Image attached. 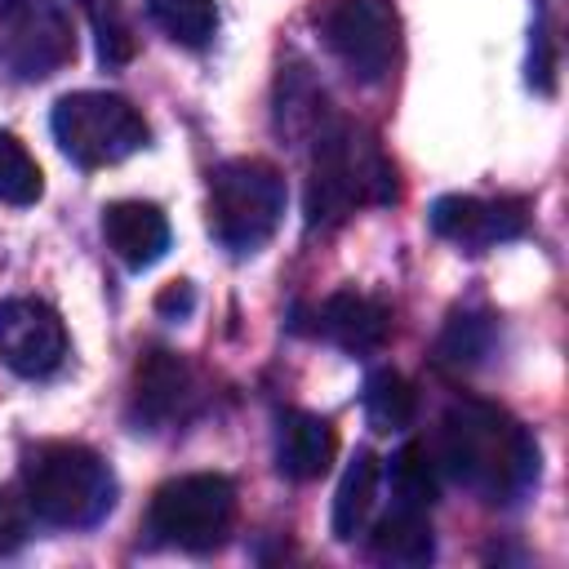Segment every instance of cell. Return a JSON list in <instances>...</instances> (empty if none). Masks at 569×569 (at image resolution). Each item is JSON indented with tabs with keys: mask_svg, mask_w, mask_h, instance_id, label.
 I'll return each mask as SVG.
<instances>
[{
	"mask_svg": "<svg viewBox=\"0 0 569 569\" xmlns=\"http://www.w3.org/2000/svg\"><path fill=\"white\" fill-rule=\"evenodd\" d=\"M191 302H196L191 284H187V280H173V284L156 298V311H178V316H187V311H191Z\"/></svg>",
	"mask_w": 569,
	"mask_h": 569,
	"instance_id": "obj_26",
	"label": "cell"
},
{
	"mask_svg": "<svg viewBox=\"0 0 569 569\" xmlns=\"http://www.w3.org/2000/svg\"><path fill=\"white\" fill-rule=\"evenodd\" d=\"M147 13L182 49H204L218 31V4L213 0H147Z\"/></svg>",
	"mask_w": 569,
	"mask_h": 569,
	"instance_id": "obj_20",
	"label": "cell"
},
{
	"mask_svg": "<svg viewBox=\"0 0 569 569\" xmlns=\"http://www.w3.org/2000/svg\"><path fill=\"white\" fill-rule=\"evenodd\" d=\"M316 320H320L316 329L351 356H369L391 338V307L382 298H369V293H356V289L329 293L320 302Z\"/></svg>",
	"mask_w": 569,
	"mask_h": 569,
	"instance_id": "obj_12",
	"label": "cell"
},
{
	"mask_svg": "<svg viewBox=\"0 0 569 569\" xmlns=\"http://www.w3.org/2000/svg\"><path fill=\"white\" fill-rule=\"evenodd\" d=\"M485 351V320L476 316H453L445 338H440V360H476Z\"/></svg>",
	"mask_w": 569,
	"mask_h": 569,
	"instance_id": "obj_23",
	"label": "cell"
},
{
	"mask_svg": "<svg viewBox=\"0 0 569 569\" xmlns=\"http://www.w3.org/2000/svg\"><path fill=\"white\" fill-rule=\"evenodd\" d=\"M102 236L124 267L142 271L169 249V218L151 200H111L102 209Z\"/></svg>",
	"mask_w": 569,
	"mask_h": 569,
	"instance_id": "obj_14",
	"label": "cell"
},
{
	"mask_svg": "<svg viewBox=\"0 0 569 569\" xmlns=\"http://www.w3.org/2000/svg\"><path fill=\"white\" fill-rule=\"evenodd\" d=\"M284 178L276 164L240 156L209 173V231L231 253H258L284 218Z\"/></svg>",
	"mask_w": 569,
	"mask_h": 569,
	"instance_id": "obj_4",
	"label": "cell"
},
{
	"mask_svg": "<svg viewBox=\"0 0 569 569\" xmlns=\"http://www.w3.org/2000/svg\"><path fill=\"white\" fill-rule=\"evenodd\" d=\"M400 173L391 156L351 120H329L316 133V160L307 178V227H338L360 204H396Z\"/></svg>",
	"mask_w": 569,
	"mask_h": 569,
	"instance_id": "obj_2",
	"label": "cell"
},
{
	"mask_svg": "<svg viewBox=\"0 0 569 569\" xmlns=\"http://www.w3.org/2000/svg\"><path fill=\"white\" fill-rule=\"evenodd\" d=\"M53 138L62 156L76 160L80 169H102V164H120L124 156L142 151L151 129L129 98L80 89L53 102Z\"/></svg>",
	"mask_w": 569,
	"mask_h": 569,
	"instance_id": "obj_5",
	"label": "cell"
},
{
	"mask_svg": "<svg viewBox=\"0 0 569 569\" xmlns=\"http://www.w3.org/2000/svg\"><path fill=\"white\" fill-rule=\"evenodd\" d=\"M27 502H18L9 489H0V556L18 551L27 542Z\"/></svg>",
	"mask_w": 569,
	"mask_h": 569,
	"instance_id": "obj_24",
	"label": "cell"
},
{
	"mask_svg": "<svg viewBox=\"0 0 569 569\" xmlns=\"http://www.w3.org/2000/svg\"><path fill=\"white\" fill-rule=\"evenodd\" d=\"M529 227V204L520 196H498V200H480V196H440L431 204V231L453 240L467 253H485L502 240L525 236Z\"/></svg>",
	"mask_w": 569,
	"mask_h": 569,
	"instance_id": "obj_10",
	"label": "cell"
},
{
	"mask_svg": "<svg viewBox=\"0 0 569 569\" xmlns=\"http://www.w3.org/2000/svg\"><path fill=\"white\" fill-rule=\"evenodd\" d=\"M276 129L298 138V133H320L325 124V89H316V80L307 76V67H289L280 71L276 84Z\"/></svg>",
	"mask_w": 569,
	"mask_h": 569,
	"instance_id": "obj_17",
	"label": "cell"
},
{
	"mask_svg": "<svg viewBox=\"0 0 569 569\" xmlns=\"http://www.w3.org/2000/svg\"><path fill=\"white\" fill-rule=\"evenodd\" d=\"M387 480H391V493H396L400 507L427 511L436 502V467H431V453L418 440H409V445L396 449Z\"/></svg>",
	"mask_w": 569,
	"mask_h": 569,
	"instance_id": "obj_21",
	"label": "cell"
},
{
	"mask_svg": "<svg viewBox=\"0 0 569 569\" xmlns=\"http://www.w3.org/2000/svg\"><path fill=\"white\" fill-rule=\"evenodd\" d=\"M413 382L396 369H373L365 378V418L373 431H405L413 422Z\"/></svg>",
	"mask_w": 569,
	"mask_h": 569,
	"instance_id": "obj_18",
	"label": "cell"
},
{
	"mask_svg": "<svg viewBox=\"0 0 569 569\" xmlns=\"http://www.w3.org/2000/svg\"><path fill=\"white\" fill-rule=\"evenodd\" d=\"M556 76V62H551V36H547V22H538L533 31V44H529V84L538 93H551V80Z\"/></svg>",
	"mask_w": 569,
	"mask_h": 569,
	"instance_id": "obj_25",
	"label": "cell"
},
{
	"mask_svg": "<svg viewBox=\"0 0 569 569\" xmlns=\"http://www.w3.org/2000/svg\"><path fill=\"white\" fill-rule=\"evenodd\" d=\"M231 525H236V485L218 471H191L164 480L147 507V529L182 551L222 547Z\"/></svg>",
	"mask_w": 569,
	"mask_h": 569,
	"instance_id": "obj_6",
	"label": "cell"
},
{
	"mask_svg": "<svg viewBox=\"0 0 569 569\" xmlns=\"http://www.w3.org/2000/svg\"><path fill=\"white\" fill-rule=\"evenodd\" d=\"M40 196H44L40 164L31 160V151L9 129H0V200H9V204H36Z\"/></svg>",
	"mask_w": 569,
	"mask_h": 569,
	"instance_id": "obj_22",
	"label": "cell"
},
{
	"mask_svg": "<svg viewBox=\"0 0 569 569\" xmlns=\"http://www.w3.org/2000/svg\"><path fill=\"white\" fill-rule=\"evenodd\" d=\"M369 556L378 565H427L436 556V538L427 525V511L413 507H396L391 516H382L369 533Z\"/></svg>",
	"mask_w": 569,
	"mask_h": 569,
	"instance_id": "obj_15",
	"label": "cell"
},
{
	"mask_svg": "<svg viewBox=\"0 0 569 569\" xmlns=\"http://www.w3.org/2000/svg\"><path fill=\"white\" fill-rule=\"evenodd\" d=\"M0 360L18 378H49L67 360V325L40 298L0 302Z\"/></svg>",
	"mask_w": 569,
	"mask_h": 569,
	"instance_id": "obj_9",
	"label": "cell"
},
{
	"mask_svg": "<svg viewBox=\"0 0 569 569\" xmlns=\"http://www.w3.org/2000/svg\"><path fill=\"white\" fill-rule=\"evenodd\" d=\"M373 493H378V458H373V449H356V458L347 462L338 493H333V538L338 542H351L356 533H365Z\"/></svg>",
	"mask_w": 569,
	"mask_h": 569,
	"instance_id": "obj_16",
	"label": "cell"
},
{
	"mask_svg": "<svg viewBox=\"0 0 569 569\" xmlns=\"http://www.w3.org/2000/svg\"><path fill=\"white\" fill-rule=\"evenodd\" d=\"M338 458V431L329 418L284 409L276 418V467L289 480H320Z\"/></svg>",
	"mask_w": 569,
	"mask_h": 569,
	"instance_id": "obj_13",
	"label": "cell"
},
{
	"mask_svg": "<svg viewBox=\"0 0 569 569\" xmlns=\"http://www.w3.org/2000/svg\"><path fill=\"white\" fill-rule=\"evenodd\" d=\"M440 467L480 502H520L538 485V440L489 400H453L440 418Z\"/></svg>",
	"mask_w": 569,
	"mask_h": 569,
	"instance_id": "obj_1",
	"label": "cell"
},
{
	"mask_svg": "<svg viewBox=\"0 0 569 569\" xmlns=\"http://www.w3.org/2000/svg\"><path fill=\"white\" fill-rule=\"evenodd\" d=\"M325 44L360 84H382L400 58V18L391 0H333Z\"/></svg>",
	"mask_w": 569,
	"mask_h": 569,
	"instance_id": "obj_7",
	"label": "cell"
},
{
	"mask_svg": "<svg viewBox=\"0 0 569 569\" xmlns=\"http://www.w3.org/2000/svg\"><path fill=\"white\" fill-rule=\"evenodd\" d=\"M76 58L62 0H0V62L18 80H44Z\"/></svg>",
	"mask_w": 569,
	"mask_h": 569,
	"instance_id": "obj_8",
	"label": "cell"
},
{
	"mask_svg": "<svg viewBox=\"0 0 569 569\" xmlns=\"http://www.w3.org/2000/svg\"><path fill=\"white\" fill-rule=\"evenodd\" d=\"M27 507L58 529L98 525L116 502V476L102 453L76 440H44L22 458Z\"/></svg>",
	"mask_w": 569,
	"mask_h": 569,
	"instance_id": "obj_3",
	"label": "cell"
},
{
	"mask_svg": "<svg viewBox=\"0 0 569 569\" xmlns=\"http://www.w3.org/2000/svg\"><path fill=\"white\" fill-rule=\"evenodd\" d=\"M196 400V373L178 351H147L133 365V418L147 427H169L187 418Z\"/></svg>",
	"mask_w": 569,
	"mask_h": 569,
	"instance_id": "obj_11",
	"label": "cell"
},
{
	"mask_svg": "<svg viewBox=\"0 0 569 569\" xmlns=\"http://www.w3.org/2000/svg\"><path fill=\"white\" fill-rule=\"evenodd\" d=\"M76 4L84 9L89 27H93L98 62H102L107 71L129 67V62H133V53H138V36H133V22H129L124 4H120V0H76Z\"/></svg>",
	"mask_w": 569,
	"mask_h": 569,
	"instance_id": "obj_19",
	"label": "cell"
}]
</instances>
